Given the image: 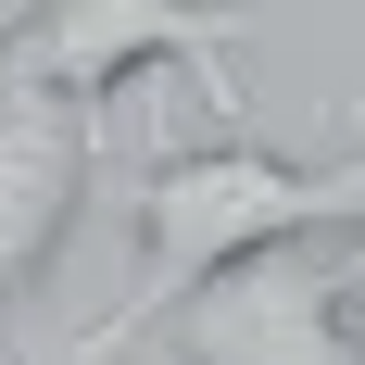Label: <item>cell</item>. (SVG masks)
<instances>
[{
    "label": "cell",
    "instance_id": "cell-1",
    "mask_svg": "<svg viewBox=\"0 0 365 365\" xmlns=\"http://www.w3.org/2000/svg\"><path fill=\"white\" fill-rule=\"evenodd\" d=\"M365 202V164H302V151H264L252 126L227 139H189V151H151L126 177V240H139V277L101 328L139 340L164 302H189L215 264L240 252H277V240H340Z\"/></svg>",
    "mask_w": 365,
    "mask_h": 365
},
{
    "label": "cell",
    "instance_id": "cell-2",
    "mask_svg": "<svg viewBox=\"0 0 365 365\" xmlns=\"http://www.w3.org/2000/svg\"><path fill=\"white\" fill-rule=\"evenodd\" d=\"M240 38H252L240 0H38L26 26L0 38V76L13 88H63V101L101 113L126 76L189 63V88L215 101V126H240V76H227Z\"/></svg>",
    "mask_w": 365,
    "mask_h": 365
},
{
    "label": "cell",
    "instance_id": "cell-3",
    "mask_svg": "<svg viewBox=\"0 0 365 365\" xmlns=\"http://www.w3.org/2000/svg\"><path fill=\"white\" fill-rule=\"evenodd\" d=\"M177 365H365V328H353V290L315 240H277V252H240L215 264L189 302L151 315Z\"/></svg>",
    "mask_w": 365,
    "mask_h": 365
},
{
    "label": "cell",
    "instance_id": "cell-4",
    "mask_svg": "<svg viewBox=\"0 0 365 365\" xmlns=\"http://www.w3.org/2000/svg\"><path fill=\"white\" fill-rule=\"evenodd\" d=\"M88 177H101V126L63 88H13L0 76V315L38 290V264L76 240L88 215Z\"/></svg>",
    "mask_w": 365,
    "mask_h": 365
},
{
    "label": "cell",
    "instance_id": "cell-5",
    "mask_svg": "<svg viewBox=\"0 0 365 365\" xmlns=\"http://www.w3.org/2000/svg\"><path fill=\"white\" fill-rule=\"evenodd\" d=\"M353 164H365V101H353ZM340 290H353V315H365V202H353V227H340Z\"/></svg>",
    "mask_w": 365,
    "mask_h": 365
},
{
    "label": "cell",
    "instance_id": "cell-6",
    "mask_svg": "<svg viewBox=\"0 0 365 365\" xmlns=\"http://www.w3.org/2000/svg\"><path fill=\"white\" fill-rule=\"evenodd\" d=\"M13 365H113V328H76V340H26Z\"/></svg>",
    "mask_w": 365,
    "mask_h": 365
},
{
    "label": "cell",
    "instance_id": "cell-7",
    "mask_svg": "<svg viewBox=\"0 0 365 365\" xmlns=\"http://www.w3.org/2000/svg\"><path fill=\"white\" fill-rule=\"evenodd\" d=\"M26 13H38V0H0V38H13V26H26Z\"/></svg>",
    "mask_w": 365,
    "mask_h": 365
}]
</instances>
